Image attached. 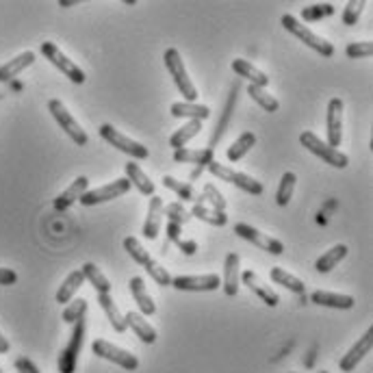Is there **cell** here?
I'll return each mask as SVG.
<instances>
[{
    "mask_svg": "<svg viewBox=\"0 0 373 373\" xmlns=\"http://www.w3.org/2000/svg\"><path fill=\"white\" fill-rule=\"evenodd\" d=\"M124 250L128 252V256H131L137 265H141V267L150 274V278H152L158 287H172V276H170V272L163 267L161 262L154 260V258L148 254V250L141 245L139 239L126 237V239H124Z\"/></svg>",
    "mask_w": 373,
    "mask_h": 373,
    "instance_id": "1",
    "label": "cell"
},
{
    "mask_svg": "<svg viewBox=\"0 0 373 373\" xmlns=\"http://www.w3.org/2000/svg\"><path fill=\"white\" fill-rule=\"evenodd\" d=\"M163 63H165V68H168L174 85L183 93L185 102H198V89H195L193 81L187 74V68H185V61L180 57V52L176 48H168L165 55H163Z\"/></svg>",
    "mask_w": 373,
    "mask_h": 373,
    "instance_id": "2",
    "label": "cell"
},
{
    "mask_svg": "<svg viewBox=\"0 0 373 373\" xmlns=\"http://www.w3.org/2000/svg\"><path fill=\"white\" fill-rule=\"evenodd\" d=\"M280 24H282L291 35H295L300 41H304L308 48H312L315 52H319L322 57H332V55H334V46H332L328 39H324L322 35L312 33V31H310L306 24H302L295 16L285 14V16L280 18Z\"/></svg>",
    "mask_w": 373,
    "mask_h": 373,
    "instance_id": "3",
    "label": "cell"
},
{
    "mask_svg": "<svg viewBox=\"0 0 373 373\" xmlns=\"http://www.w3.org/2000/svg\"><path fill=\"white\" fill-rule=\"evenodd\" d=\"M300 143H302L308 152H312L315 156L322 158L324 163H328V165H332V168H337V170H345V168L349 165L347 154H343L341 150L330 148L324 139H319V137H317L315 133H310V131H304V133L300 135Z\"/></svg>",
    "mask_w": 373,
    "mask_h": 373,
    "instance_id": "4",
    "label": "cell"
},
{
    "mask_svg": "<svg viewBox=\"0 0 373 373\" xmlns=\"http://www.w3.org/2000/svg\"><path fill=\"white\" fill-rule=\"evenodd\" d=\"M98 133H100V137H102L106 143H111V145L118 148L120 152L133 156L135 161H145V158L150 156V150H148L145 145H141L139 141L126 137V135L120 133L113 124H102V126L98 128Z\"/></svg>",
    "mask_w": 373,
    "mask_h": 373,
    "instance_id": "5",
    "label": "cell"
},
{
    "mask_svg": "<svg viewBox=\"0 0 373 373\" xmlns=\"http://www.w3.org/2000/svg\"><path fill=\"white\" fill-rule=\"evenodd\" d=\"M48 111L50 116L55 118V122L59 124V128H63V133L76 143V145H87L89 143V137L87 133L83 131V126L74 120V116L66 109V104L57 98H52L48 102Z\"/></svg>",
    "mask_w": 373,
    "mask_h": 373,
    "instance_id": "6",
    "label": "cell"
},
{
    "mask_svg": "<svg viewBox=\"0 0 373 373\" xmlns=\"http://www.w3.org/2000/svg\"><path fill=\"white\" fill-rule=\"evenodd\" d=\"M206 168H208V172L213 176H218L220 180H226V183L235 185L237 189H241V191H245L250 195H260L265 191V187L258 180H254L252 176H247L243 172H237V170H233V168H228L224 163H218L215 158H213V161Z\"/></svg>",
    "mask_w": 373,
    "mask_h": 373,
    "instance_id": "7",
    "label": "cell"
},
{
    "mask_svg": "<svg viewBox=\"0 0 373 373\" xmlns=\"http://www.w3.org/2000/svg\"><path fill=\"white\" fill-rule=\"evenodd\" d=\"M41 55H44L52 66H55L63 76H68L72 83H76V85H83V83H85V72H83L70 57L63 55L57 44L44 41V44H41Z\"/></svg>",
    "mask_w": 373,
    "mask_h": 373,
    "instance_id": "8",
    "label": "cell"
},
{
    "mask_svg": "<svg viewBox=\"0 0 373 373\" xmlns=\"http://www.w3.org/2000/svg\"><path fill=\"white\" fill-rule=\"evenodd\" d=\"M91 349H93V354H96L98 358H104V360H109V362H116L118 367H122V369H126V371H135V369L139 367V358H137L135 354H131V352H126V349H122V347H118V345H113V343H109V341H104V339L93 341Z\"/></svg>",
    "mask_w": 373,
    "mask_h": 373,
    "instance_id": "9",
    "label": "cell"
},
{
    "mask_svg": "<svg viewBox=\"0 0 373 373\" xmlns=\"http://www.w3.org/2000/svg\"><path fill=\"white\" fill-rule=\"evenodd\" d=\"M131 187H133V185H131L128 178H116V180H111L109 185H102V187H98V189L85 191L83 198H81L78 202H81L83 206H96V204H102V202H111V200H116V198L128 193Z\"/></svg>",
    "mask_w": 373,
    "mask_h": 373,
    "instance_id": "10",
    "label": "cell"
},
{
    "mask_svg": "<svg viewBox=\"0 0 373 373\" xmlns=\"http://www.w3.org/2000/svg\"><path fill=\"white\" fill-rule=\"evenodd\" d=\"M83 341H85V317L78 319V322L74 324V332L70 337V343L63 347V352L59 356V362H57L59 373H74L76 371V360H78Z\"/></svg>",
    "mask_w": 373,
    "mask_h": 373,
    "instance_id": "11",
    "label": "cell"
},
{
    "mask_svg": "<svg viewBox=\"0 0 373 373\" xmlns=\"http://www.w3.org/2000/svg\"><path fill=\"white\" fill-rule=\"evenodd\" d=\"M235 233H237L241 239L254 243L256 247H260V250H265V252H270V254H274V256H280V254L285 252V243H282V241H278V239H274V237H270V235H265V233L256 230V228L250 226V224H243V222L235 224Z\"/></svg>",
    "mask_w": 373,
    "mask_h": 373,
    "instance_id": "12",
    "label": "cell"
},
{
    "mask_svg": "<svg viewBox=\"0 0 373 373\" xmlns=\"http://www.w3.org/2000/svg\"><path fill=\"white\" fill-rule=\"evenodd\" d=\"M172 287L178 291H193V293H206L218 291L222 287V278L218 274H202V276H178L172 278Z\"/></svg>",
    "mask_w": 373,
    "mask_h": 373,
    "instance_id": "13",
    "label": "cell"
},
{
    "mask_svg": "<svg viewBox=\"0 0 373 373\" xmlns=\"http://www.w3.org/2000/svg\"><path fill=\"white\" fill-rule=\"evenodd\" d=\"M328 145L339 150L341 145V139H343V100L341 98H332L328 102Z\"/></svg>",
    "mask_w": 373,
    "mask_h": 373,
    "instance_id": "14",
    "label": "cell"
},
{
    "mask_svg": "<svg viewBox=\"0 0 373 373\" xmlns=\"http://www.w3.org/2000/svg\"><path fill=\"white\" fill-rule=\"evenodd\" d=\"M241 285H245L252 293H256L270 308H276V306L280 304V295H278L270 285H265V280H262L254 270L241 272Z\"/></svg>",
    "mask_w": 373,
    "mask_h": 373,
    "instance_id": "15",
    "label": "cell"
},
{
    "mask_svg": "<svg viewBox=\"0 0 373 373\" xmlns=\"http://www.w3.org/2000/svg\"><path fill=\"white\" fill-rule=\"evenodd\" d=\"M371 345H373V328H369L352 347H349V352L341 358V362H339V369L341 371H345V373H349V371H354V367L371 352Z\"/></svg>",
    "mask_w": 373,
    "mask_h": 373,
    "instance_id": "16",
    "label": "cell"
},
{
    "mask_svg": "<svg viewBox=\"0 0 373 373\" xmlns=\"http://www.w3.org/2000/svg\"><path fill=\"white\" fill-rule=\"evenodd\" d=\"M161 226H163V200L152 195L150 206H148V215L143 222V237L154 241L158 237V233H161Z\"/></svg>",
    "mask_w": 373,
    "mask_h": 373,
    "instance_id": "17",
    "label": "cell"
},
{
    "mask_svg": "<svg viewBox=\"0 0 373 373\" xmlns=\"http://www.w3.org/2000/svg\"><path fill=\"white\" fill-rule=\"evenodd\" d=\"M239 254L237 252H228L226 254V262H224V293L228 297H235L239 293V285H241V265H239Z\"/></svg>",
    "mask_w": 373,
    "mask_h": 373,
    "instance_id": "18",
    "label": "cell"
},
{
    "mask_svg": "<svg viewBox=\"0 0 373 373\" xmlns=\"http://www.w3.org/2000/svg\"><path fill=\"white\" fill-rule=\"evenodd\" d=\"M124 322H126V328H131V330L135 332V337H139V341H143V343H148V345H152V343L156 341V330L145 322V317H143L141 312L128 310V312L124 315Z\"/></svg>",
    "mask_w": 373,
    "mask_h": 373,
    "instance_id": "19",
    "label": "cell"
},
{
    "mask_svg": "<svg viewBox=\"0 0 373 373\" xmlns=\"http://www.w3.org/2000/svg\"><path fill=\"white\" fill-rule=\"evenodd\" d=\"M310 302L317 306H326V308H337V310H349L354 308V297L343 295V293H332V291H315L310 295Z\"/></svg>",
    "mask_w": 373,
    "mask_h": 373,
    "instance_id": "20",
    "label": "cell"
},
{
    "mask_svg": "<svg viewBox=\"0 0 373 373\" xmlns=\"http://www.w3.org/2000/svg\"><path fill=\"white\" fill-rule=\"evenodd\" d=\"M89 187V178L87 176H78L63 193H59V198L55 200V208L61 213V210H68L74 202H78L83 198V193L87 191Z\"/></svg>",
    "mask_w": 373,
    "mask_h": 373,
    "instance_id": "21",
    "label": "cell"
},
{
    "mask_svg": "<svg viewBox=\"0 0 373 373\" xmlns=\"http://www.w3.org/2000/svg\"><path fill=\"white\" fill-rule=\"evenodd\" d=\"M233 72L243 76V78H247L250 85L265 87V89H267V85H270V76L265 74L262 70H258L256 66H252L247 59H233Z\"/></svg>",
    "mask_w": 373,
    "mask_h": 373,
    "instance_id": "22",
    "label": "cell"
},
{
    "mask_svg": "<svg viewBox=\"0 0 373 373\" xmlns=\"http://www.w3.org/2000/svg\"><path fill=\"white\" fill-rule=\"evenodd\" d=\"M128 289H131V293H133V297H135V302H137V306H139V310H141L143 317H150V315L156 312V304L152 302V295L148 293L143 278H139V276L131 278Z\"/></svg>",
    "mask_w": 373,
    "mask_h": 373,
    "instance_id": "23",
    "label": "cell"
},
{
    "mask_svg": "<svg viewBox=\"0 0 373 373\" xmlns=\"http://www.w3.org/2000/svg\"><path fill=\"white\" fill-rule=\"evenodd\" d=\"M215 154H213V148H204V150H191V148H180L174 150V161L176 163H191L198 168H206Z\"/></svg>",
    "mask_w": 373,
    "mask_h": 373,
    "instance_id": "24",
    "label": "cell"
},
{
    "mask_svg": "<svg viewBox=\"0 0 373 373\" xmlns=\"http://www.w3.org/2000/svg\"><path fill=\"white\" fill-rule=\"evenodd\" d=\"M170 113H172L174 118H189V120H198V122L210 118V109H208L206 104L185 102V100H183V102H174L172 109H170Z\"/></svg>",
    "mask_w": 373,
    "mask_h": 373,
    "instance_id": "25",
    "label": "cell"
},
{
    "mask_svg": "<svg viewBox=\"0 0 373 373\" xmlns=\"http://www.w3.org/2000/svg\"><path fill=\"white\" fill-rule=\"evenodd\" d=\"M33 63H35V52H31V50L22 52V55H18L16 59L7 61L5 66H0V83L16 78L20 72H24V70H26L29 66H33Z\"/></svg>",
    "mask_w": 373,
    "mask_h": 373,
    "instance_id": "26",
    "label": "cell"
},
{
    "mask_svg": "<svg viewBox=\"0 0 373 373\" xmlns=\"http://www.w3.org/2000/svg\"><path fill=\"white\" fill-rule=\"evenodd\" d=\"M98 302L102 306V310L106 312V319H109V324L113 326L116 332H126V322H124V315L122 310L118 308V304L113 302L111 293H98Z\"/></svg>",
    "mask_w": 373,
    "mask_h": 373,
    "instance_id": "27",
    "label": "cell"
},
{
    "mask_svg": "<svg viewBox=\"0 0 373 373\" xmlns=\"http://www.w3.org/2000/svg\"><path fill=\"white\" fill-rule=\"evenodd\" d=\"M347 256V245L345 243H339V245H334V247H330L326 254H322L317 260H315V270L319 272V274H328V272H332L337 265L343 260Z\"/></svg>",
    "mask_w": 373,
    "mask_h": 373,
    "instance_id": "28",
    "label": "cell"
},
{
    "mask_svg": "<svg viewBox=\"0 0 373 373\" xmlns=\"http://www.w3.org/2000/svg\"><path fill=\"white\" fill-rule=\"evenodd\" d=\"M124 170H126V178L131 180V185H135L137 189H139V193H143V195H154V183L145 176V172L135 163V161H128L126 165H124Z\"/></svg>",
    "mask_w": 373,
    "mask_h": 373,
    "instance_id": "29",
    "label": "cell"
},
{
    "mask_svg": "<svg viewBox=\"0 0 373 373\" xmlns=\"http://www.w3.org/2000/svg\"><path fill=\"white\" fill-rule=\"evenodd\" d=\"M163 185L174 191L180 200H187V202H193V204H204V195H200L189 183H183V180H176L174 176H163Z\"/></svg>",
    "mask_w": 373,
    "mask_h": 373,
    "instance_id": "30",
    "label": "cell"
},
{
    "mask_svg": "<svg viewBox=\"0 0 373 373\" xmlns=\"http://www.w3.org/2000/svg\"><path fill=\"white\" fill-rule=\"evenodd\" d=\"M83 282H85L83 272H81V270L72 272V274L63 280V285L59 287V291H57V302H59V304H70V302L74 300L76 291L83 287Z\"/></svg>",
    "mask_w": 373,
    "mask_h": 373,
    "instance_id": "31",
    "label": "cell"
},
{
    "mask_svg": "<svg viewBox=\"0 0 373 373\" xmlns=\"http://www.w3.org/2000/svg\"><path fill=\"white\" fill-rule=\"evenodd\" d=\"M189 213H191V218H198V220H202V222H206L210 226H218V228H222V226L228 224V215H226V213L215 210V208H206L204 204H193V208Z\"/></svg>",
    "mask_w": 373,
    "mask_h": 373,
    "instance_id": "32",
    "label": "cell"
},
{
    "mask_svg": "<svg viewBox=\"0 0 373 373\" xmlns=\"http://www.w3.org/2000/svg\"><path fill=\"white\" fill-rule=\"evenodd\" d=\"M270 278L276 282V285H282L285 289H289L291 293H297V295H304V291H306V285L297 278V276H293V274H289L285 267H272V272H270Z\"/></svg>",
    "mask_w": 373,
    "mask_h": 373,
    "instance_id": "33",
    "label": "cell"
},
{
    "mask_svg": "<svg viewBox=\"0 0 373 373\" xmlns=\"http://www.w3.org/2000/svg\"><path fill=\"white\" fill-rule=\"evenodd\" d=\"M254 143H256V135L254 133H241L239 137H237V141L228 148V152H226V156H228V161L230 163H237V161H241V158L254 148Z\"/></svg>",
    "mask_w": 373,
    "mask_h": 373,
    "instance_id": "34",
    "label": "cell"
},
{
    "mask_svg": "<svg viewBox=\"0 0 373 373\" xmlns=\"http://www.w3.org/2000/svg\"><path fill=\"white\" fill-rule=\"evenodd\" d=\"M81 272H83L85 280H87L89 285H93V289H96L98 293H111V280L106 278V276L100 272V267H96L93 262H85Z\"/></svg>",
    "mask_w": 373,
    "mask_h": 373,
    "instance_id": "35",
    "label": "cell"
},
{
    "mask_svg": "<svg viewBox=\"0 0 373 373\" xmlns=\"http://www.w3.org/2000/svg\"><path fill=\"white\" fill-rule=\"evenodd\" d=\"M247 93H250V98L260 106V109H265L267 113H276V111L280 109V102H278L272 93H267V89H265V87L247 85Z\"/></svg>",
    "mask_w": 373,
    "mask_h": 373,
    "instance_id": "36",
    "label": "cell"
},
{
    "mask_svg": "<svg viewBox=\"0 0 373 373\" xmlns=\"http://www.w3.org/2000/svg\"><path fill=\"white\" fill-rule=\"evenodd\" d=\"M202 131V122H198V120H189L183 128H178L172 137H170V145L174 148V150H180V148H185L198 133Z\"/></svg>",
    "mask_w": 373,
    "mask_h": 373,
    "instance_id": "37",
    "label": "cell"
},
{
    "mask_svg": "<svg viewBox=\"0 0 373 373\" xmlns=\"http://www.w3.org/2000/svg\"><path fill=\"white\" fill-rule=\"evenodd\" d=\"M295 185H297V176L295 172H285L282 180H280V187H278V193H276V202L278 206H287L291 202V195L295 191Z\"/></svg>",
    "mask_w": 373,
    "mask_h": 373,
    "instance_id": "38",
    "label": "cell"
},
{
    "mask_svg": "<svg viewBox=\"0 0 373 373\" xmlns=\"http://www.w3.org/2000/svg\"><path fill=\"white\" fill-rule=\"evenodd\" d=\"M85 312H87V300H83V297H76V300H72L68 306H66V310H63V322L66 324H70V326H74L78 319H83L85 317Z\"/></svg>",
    "mask_w": 373,
    "mask_h": 373,
    "instance_id": "39",
    "label": "cell"
},
{
    "mask_svg": "<svg viewBox=\"0 0 373 373\" xmlns=\"http://www.w3.org/2000/svg\"><path fill=\"white\" fill-rule=\"evenodd\" d=\"M163 215L170 220V224H178V226H183L191 220V213L180 202H172V204L163 206Z\"/></svg>",
    "mask_w": 373,
    "mask_h": 373,
    "instance_id": "40",
    "label": "cell"
},
{
    "mask_svg": "<svg viewBox=\"0 0 373 373\" xmlns=\"http://www.w3.org/2000/svg\"><path fill=\"white\" fill-rule=\"evenodd\" d=\"M202 195H204V200H206V202H210V204H213V208H215V210L226 213V198L222 195V191H220L215 185H213V183H206V185H204Z\"/></svg>",
    "mask_w": 373,
    "mask_h": 373,
    "instance_id": "41",
    "label": "cell"
},
{
    "mask_svg": "<svg viewBox=\"0 0 373 373\" xmlns=\"http://www.w3.org/2000/svg\"><path fill=\"white\" fill-rule=\"evenodd\" d=\"M364 7H367L364 0H349V3L345 5V9H343V24L354 26L358 22V18H360Z\"/></svg>",
    "mask_w": 373,
    "mask_h": 373,
    "instance_id": "42",
    "label": "cell"
},
{
    "mask_svg": "<svg viewBox=\"0 0 373 373\" xmlns=\"http://www.w3.org/2000/svg\"><path fill=\"white\" fill-rule=\"evenodd\" d=\"M371 52H373V44L371 41H354V44H349L345 48V55L349 59H364V57L371 55Z\"/></svg>",
    "mask_w": 373,
    "mask_h": 373,
    "instance_id": "43",
    "label": "cell"
},
{
    "mask_svg": "<svg viewBox=\"0 0 373 373\" xmlns=\"http://www.w3.org/2000/svg\"><path fill=\"white\" fill-rule=\"evenodd\" d=\"M330 14H334L332 5H312V7L302 11V18L304 20H322L324 16H330Z\"/></svg>",
    "mask_w": 373,
    "mask_h": 373,
    "instance_id": "44",
    "label": "cell"
},
{
    "mask_svg": "<svg viewBox=\"0 0 373 373\" xmlns=\"http://www.w3.org/2000/svg\"><path fill=\"white\" fill-rule=\"evenodd\" d=\"M16 282H18V274L14 270L0 267V287H9V285H16Z\"/></svg>",
    "mask_w": 373,
    "mask_h": 373,
    "instance_id": "45",
    "label": "cell"
},
{
    "mask_svg": "<svg viewBox=\"0 0 373 373\" xmlns=\"http://www.w3.org/2000/svg\"><path fill=\"white\" fill-rule=\"evenodd\" d=\"M16 369H18L20 373H39V369H37L29 358H24V356H20V358L16 360Z\"/></svg>",
    "mask_w": 373,
    "mask_h": 373,
    "instance_id": "46",
    "label": "cell"
},
{
    "mask_svg": "<svg viewBox=\"0 0 373 373\" xmlns=\"http://www.w3.org/2000/svg\"><path fill=\"white\" fill-rule=\"evenodd\" d=\"M176 245H178V247L183 250V254H187V256L195 254V250H198V243H195V241H185V239H180Z\"/></svg>",
    "mask_w": 373,
    "mask_h": 373,
    "instance_id": "47",
    "label": "cell"
},
{
    "mask_svg": "<svg viewBox=\"0 0 373 373\" xmlns=\"http://www.w3.org/2000/svg\"><path fill=\"white\" fill-rule=\"evenodd\" d=\"M180 226L178 224H168V235H170V241H174V243H178L183 237H180Z\"/></svg>",
    "mask_w": 373,
    "mask_h": 373,
    "instance_id": "48",
    "label": "cell"
},
{
    "mask_svg": "<svg viewBox=\"0 0 373 373\" xmlns=\"http://www.w3.org/2000/svg\"><path fill=\"white\" fill-rule=\"evenodd\" d=\"M11 349V345H9V341L3 337V332H0V354H7Z\"/></svg>",
    "mask_w": 373,
    "mask_h": 373,
    "instance_id": "49",
    "label": "cell"
},
{
    "mask_svg": "<svg viewBox=\"0 0 373 373\" xmlns=\"http://www.w3.org/2000/svg\"><path fill=\"white\" fill-rule=\"evenodd\" d=\"M59 5H61V7H72V5H76V0H61Z\"/></svg>",
    "mask_w": 373,
    "mask_h": 373,
    "instance_id": "50",
    "label": "cell"
},
{
    "mask_svg": "<svg viewBox=\"0 0 373 373\" xmlns=\"http://www.w3.org/2000/svg\"><path fill=\"white\" fill-rule=\"evenodd\" d=\"M319 373H330V371H319Z\"/></svg>",
    "mask_w": 373,
    "mask_h": 373,
    "instance_id": "51",
    "label": "cell"
},
{
    "mask_svg": "<svg viewBox=\"0 0 373 373\" xmlns=\"http://www.w3.org/2000/svg\"><path fill=\"white\" fill-rule=\"evenodd\" d=\"M0 373H3V371H0Z\"/></svg>",
    "mask_w": 373,
    "mask_h": 373,
    "instance_id": "52",
    "label": "cell"
}]
</instances>
